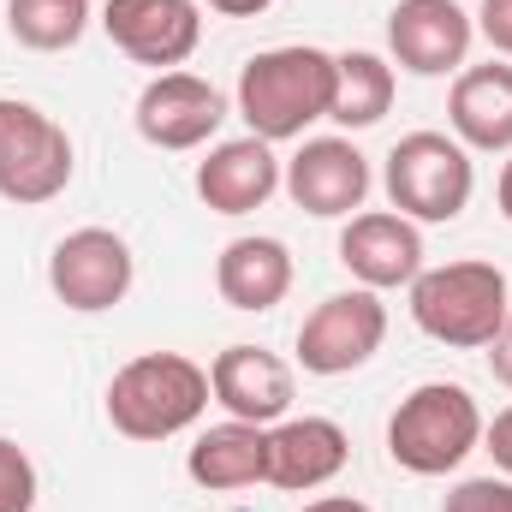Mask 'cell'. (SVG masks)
Returning a JSON list of instances; mask_svg holds the SVG:
<instances>
[{"label":"cell","instance_id":"cell-1","mask_svg":"<svg viewBox=\"0 0 512 512\" xmlns=\"http://www.w3.org/2000/svg\"><path fill=\"white\" fill-rule=\"evenodd\" d=\"M334 84H340V54L316 48V42H286V48H262L245 60L233 108L262 143H292L316 120H328L334 108Z\"/></svg>","mask_w":512,"mask_h":512},{"label":"cell","instance_id":"cell-2","mask_svg":"<svg viewBox=\"0 0 512 512\" xmlns=\"http://www.w3.org/2000/svg\"><path fill=\"white\" fill-rule=\"evenodd\" d=\"M215 387L209 370L185 352H137L131 364L114 370L108 382V423L126 435V441H173L185 429L203 423Z\"/></svg>","mask_w":512,"mask_h":512},{"label":"cell","instance_id":"cell-3","mask_svg":"<svg viewBox=\"0 0 512 512\" xmlns=\"http://www.w3.org/2000/svg\"><path fill=\"white\" fill-rule=\"evenodd\" d=\"M483 441V405L459 382L411 387L387 417V459L411 477H447L459 471Z\"/></svg>","mask_w":512,"mask_h":512},{"label":"cell","instance_id":"cell-4","mask_svg":"<svg viewBox=\"0 0 512 512\" xmlns=\"http://www.w3.org/2000/svg\"><path fill=\"white\" fill-rule=\"evenodd\" d=\"M512 316L507 274L495 262H441L411 280V322L453 352H483Z\"/></svg>","mask_w":512,"mask_h":512},{"label":"cell","instance_id":"cell-5","mask_svg":"<svg viewBox=\"0 0 512 512\" xmlns=\"http://www.w3.org/2000/svg\"><path fill=\"white\" fill-rule=\"evenodd\" d=\"M382 185H387V203L405 221L441 227V221H459L471 209L477 167H471V149L453 131H405L387 149Z\"/></svg>","mask_w":512,"mask_h":512},{"label":"cell","instance_id":"cell-6","mask_svg":"<svg viewBox=\"0 0 512 512\" xmlns=\"http://www.w3.org/2000/svg\"><path fill=\"white\" fill-rule=\"evenodd\" d=\"M72 185V137L36 102L0 96V197L42 209Z\"/></svg>","mask_w":512,"mask_h":512},{"label":"cell","instance_id":"cell-7","mask_svg":"<svg viewBox=\"0 0 512 512\" xmlns=\"http://www.w3.org/2000/svg\"><path fill=\"white\" fill-rule=\"evenodd\" d=\"M382 340H387L382 292H370V286L328 292L298 322V370L304 376H352L382 352Z\"/></svg>","mask_w":512,"mask_h":512},{"label":"cell","instance_id":"cell-8","mask_svg":"<svg viewBox=\"0 0 512 512\" xmlns=\"http://www.w3.org/2000/svg\"><path fill=\"white\" fill-rule=\"evenodd\" d=\"M131 280H137V256L114 227H78L48 256V286L78 316H102V310L126 304Z\"/></svg>","mask_w":512,"mask_h":512},{"label":"cell","instance_id":"cell-9","mask_svg":"<svg viewBox=\"0 0 512 512\" xmlns=\"http://www.w3.org/2000/svg\"><path fill=\"white\" fill-rule=\"evenodd\" d=\"M477 42V18L459 0H393L387 12V54L411 78H459Z\"/></svg>","mask_w":512,"mask_h":512},{"label":"cell","instance_id":"cell-10","mask_svg":"<svg viewBox=\"0 0 512 512\" xmlns=\"http://www.w3.org/2000/svg\"><path fill=\"white\" fill-rule=\"evenodd\" d=\"M286 197L316 221H352L370 197V155L352 137H304L280 173Z\"/></svg>","mask_w":512,"mask_h":512},{"label":"cell","instance_id":"cell-11","mask_svg":"<svg viewBox=\"0 0 512 512\" xmlns=\"http://www.w3.org/2000/svg\"><path fill=\"white\" fill-rule=\"evenodd\" d=\"M131 120H137V137H143V143L185 155V149H203V143L221 131L227 96H221L209 78H197V72H155V78L137 90Z\"/></svg>","mask_w":512,"mask_h":512},{"label":"cell","instance_id":"cell-12","mask_svg":"<svg viewBox=\"0 0 512 512\" xmlns=\"http://www.w3.org/2000/svg\"><path fill=\"white\" fill-rule=\"evenodd\" d=\"M102 30L126 60L179 72L203 42V6L197 0H108Z\"/></svg>","mask_w":512,"mask_h":512},{"label":"cell","instance_id":"cell-13","mask_svg":"<svg viewBox=\"0 0 512 512\" xmlns=\"http://www.w3.org/2000/svg\"><path fill=\"white\" fill-rule=\"evenodd\" d=\"M340 262L358 286L370 292H393V286H411L423 274V227L405 221L399 209H364L346 221L340 233Z\"/></svg>","mask_w":512,"mask_h":512},{"label":"cell","instance_id":"cell-14","mask_svg":"<svg viewBox=\"0 0 512 512\" xmlns=\"http://www.w3.org/2000/svg\"><path fill=\"white\" fill-rule=\"evenodd\" d=\"M209 387H215V405L239 423H262L274 429L286 411H292V364L274 358L268 346H227L215 352L209 364Z\"/></svg>","mask_w":512,"mask_h":512},{"label":"cell","instance_id":"cell-15","mask_svg":"<svg viewBox=\"0 0 512 512\" xmlns=\"http://www.w3.org/2000/svg\"><path fill=\"white\" fill-rule=\"evenodd\" d=\"M352 459V441L334 417H280L268 429V483L286 495L328 489Z\"/></svg>","mask_w":512,"mask_h":512},{"label":"cell","instance_id":"cell-16","mask_svg":"<svg viewBox=\"0 0 512 512\" xmlns=\"http://www.w3.org/2000/svg\"><path fill=\"white\" fill-rule=\"evenodd\" d=\"M280 173H286V161H274V143H262V137L245 131V137L215 143L197 161V197L215 215H251V209H262L280 191Z\"/></svg>","mask_w":512,"mask_h":512},{"label":"cell","instance_id":"cell-17","mask_svg":"<svg viewBox=\"0 0 512 512\" xmlns=\"http://www.w3.org/2000/svg\"><path fill=\"white\" fill-rule=\"evenodd\" d=\"M447 126L471 155H512V66H465L447 90Z\"/></svg>","mask_w":512,"mask_h":512},{"label":"cell","instance_id":"cell-18","mask_svg":"<svg viewBox=\"0 0 512 512\" xmlns=\"http://www.w3.org/2000/svg\"><path fill=\"white\" fill-rule=\"evenodd\" d=\"M185 477L209 495H233V489H256L268 483V429L262 423H209L191 453H185Z\"/></svg>","mask_w":512,"mask_h":512},{"label":"cell","instance_id":"cell-19","mask_svg":"<svg viewBox=\"0 0 512 512\" xmlns=\"http://www.w3.org/2000/svg\"><path fill=\"white\" fill-rule=\"evenodd\" d=\"M215 292H221V304H233L245 316L274 310L292 292V251L280 239H268V233L233 239L227 251L215 256Z\"/></svg>","mask_w":512,"mask_h":512},{"label":"cell","instance_id":"cell-20","mask_svg":"<svg viewBox=\"0 0 512 512\" xmlns=\"http://www.w3.org/2000/svg\"><path fill=\"white\" fill-rule=\"evenodd\" d=\"M393 90H399L393 60L370 54V48H352V54H340V84H334V108H328V120L346 126V131L382 126L387 108H393Z\"/></svg>","mask_w":512,"mask_h":512},{"label":"cell","instance_id":"cell-21","mask_svg":"<svg viewBox=\"0 0 512 512\" xmlns=\"http://www.w3.org/2000/svg\"><path fill=\"white\" fill-rule=\"evenodd\" d=\"M90 0H6V30L30 54H66L90 30Z\"/></svg>","mask_w":512,"mask_h":512},{"label":"cell","instance_id":"cell-22","mask_svg":"<svg viewBox=\"0 0 512 512\" xmlns=\"http://www.w3.org/2000/svg\"><path fill=\"white\" fill-rule=\"evenodd\" d=\"M36 495H42L36 459L12 435H0V512H36Z\"/></svg>","mask_w":512,"mask_h":512},{"label":"cell","instance_id":"cell-23","mask_svg":"<svg viewBox=\"0 0 512 512\" xmlns=\"http://www.w3.org/2000/svg\"><path fill=\"white\" fill-rule=\"evenodd\" d=\"M441 512H512V477H465Z\"/></svg>","mask_w":512,"mask_h":512},{"label":"cell","instance_id":"cell-24","mask_svg":"<svg viewBox=\"0 0 512 512\" xmlns=\"http://www.w3.org/2000/svg\"><path fill=\"white\" fill-rule=\"evenodd\" d=\"M477 36H483L501 60H512V0H483V6H477Z\"/></svg>","mask_w":512,"mask_h":512},{"label":"cell","instance_id":"cell-25","mask_svg":"<svg viewBox=\"0 0 512 512\" xmlns=\"http://www.w3.org/2000/svg\"><path fill=\"white\" fill-rule=\"evenodd\" d=\"M483 447L495 453V471L512 477V405L507 411H495V423H483Z\"/></svg>","mask_w":512,"mask_h":512},{"label":"cell","instance_id":"cell-26","mask_svg":"<svg viewBox=\"0 0 512 512\" xmlns=\"http://www.w3.org/2000/svg\"><path fill=\"white\" fill-rule=\"evenodd\" d=\"M483 352H489V376H495V382H501V387L512 393V316L501 322V334H495V340H489Z\"/></svg>","mask_w":512,"mask_h":512},{"label":"cell","instance_id":"cell-27","mask_svg":"<svg viewBox=\"0 0 512 512\" xmlns=\"http://www.w3.org/2000/svg\"><path fill=\"white\" fill-rule=\"evenodd\" d=\"M209 12H221V18H256V12H268L274 0H203Z\"/></svg>","mask_w":512,"mask_h":512},{"label":"cell","instance_id":"cell-28","mask_svg":"<svg viewBox=\"0 0 512 512\" xmlns=\"http://www.w3.org/2000/svg\"><path fill=\"white\" fill-rule=\"evenodd\" d=\"M304 512H376V507H364L358 495H322V501H304Z\"/></svg>","mask_w":512,"mask_h":512},{"label":"cell","instance_id":"cell-29","mask_svg":"<svg viewBox=\"0 0 512 512\" xmlns=\"http://www.w3.org/2000/svg\"><path fill=\"white\" fill-rule=\"evenodd\" d=\"M495 203H501V215L512 221V155H507V167H501V179H495Z\"/></svg>","mask_w":512,"mask_h":512}]
</instances>
